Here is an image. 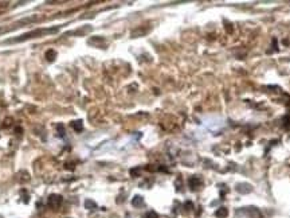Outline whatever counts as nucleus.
I'll return each mask as SVG.
<instances>
[{
    "instance_id": "423d86ee",
    "label": "nucleus",
    "mask_w": 290,
    "mask_h": 218,
    "mask_svg": "<svg viewBox=\"0 0 290 218\" xmlns=\"http://www.w3.org/2000/svg\"><path fill=\"white\" fill-rule=\"evenodd\" d=\"M132 205L134 206V207H141V206L144 205V198L141 195H136L132 199Z\"/></svg>"
},
{
    "instance_id": "ddd939ff",
    "label": "nucleus",
    "mask_w": 290,
    "mask_h": 218,
    "mask_svg": "<svg viewBox=\"0 0 290 218\" xmlns=\"http://www.w3.org/2000/svg\"><path fill=\"white\" fill-rule=\"evenodd\" d=\"M138 171H140L138 168H133V170H130V175H132V176H137V175H138Z\"/></svg>"
},
{
    "instance_id": "9b49d317",
    "label": "nucleus",
    "mask_w": 290,
    "mask_h": 218,
    "mask_svg": "<svg viewBox=\"0 0 290 218\" xmlns=\"http://www.w3.org/2000/svg\"><path fill=\"white\" fill-rule=\"evenodd\" d=\"M85 207H86L88 210H93V209H96L97 207V203L92 199H86L85 201Z\"/></svg>"
},
{
    "instance_id": "dca6fc26",
    "label": "nucleus",
    "mask_w": 290,
    "mask_h": 218,
    "mask_svg": "<svg viewBox=\"0 0 290 218\" xmlns=\"http://www.w3.org/2000/svg\"><path fill=\"white\" fill-rule=\"evenodd\" d=\"M58 131H59V132H61L62 135L65 133V128H63V127H62V125H58Z\"/></svg>"
},
{
    "instance_id": "1a4fd4ad",
    "label": "nucleus",
    "mask_w": 290,
    "mask_h": 218,
    "mask_svg": "<svg viewBox=\"0 0 290 218\" xmlns=\"http://www.w3.org/2000/svg\"><path fill=\"white\" fill-rule=\"evenodd\" d=\"M89 43L90 45H100V43H105V39L101 36H94L92 39H89Z\"/></svg>"
},
{
    "instance_id": "9d476101",
    "label": "nucleus",
    "mask_w": 290,
    "mask_h": 218,
    "mask_svg": "<svg viewBox=\"0 0 290 218\" xmlns=\"http://www.w3.org/2000/svg\"><path fill=\"white\" fill-rule=\"evenodd\" d=\"M146 32H148V30H146V28H137V30L132 31V36H133V38H137V36L144 35V34H146Z\"/></svg>"
},
{
    "instance_id": "f3484780",
    "label": "nucleus",
    "mask_w": 290,
    "mask_h": 218,
    "mask_svg": "<svg viewBox=\"0 0 290 218\" xmlns=\"http://www.w3.org/2000/svg\"><path fill=\"white\" fill-rule=\"evenodd\" d=\"M185 207H187L188 210H191L192 209V203H191V202H187V203H185Z\"/></svg>"
},
{
    "instance_id": "f257e3e1",
    "label": "nucleus",
    "mask_w": 290,
    "mask_h": 218,
    "mask_svg": "<svg viewBox=\"0 0 290 218\" xmlns=\"http://www.w3.org/2000/svg\"><path fill=\"white\" fill-rule=\"evenodd\" d=\"M57 31H58V27H55V28H38V30L30 31V32H27V34H23V35H20L19 38L7 40V42H9V43H12V42H23V40L32 39V38H36V36L46 35V34H53V32H57Z\"/></svg>"
},
{
    "instance_id": "2eb2a0df",
    "label": "nucleus",
    "mask_w": 290,
    "mask_h": 218,
    "mask_svg": "<svg viewBox=\"0 0 290 218\" xmlns=\"http://www.w3.org/2000/svg\"><path fill=\"white\" fill-rule=\"evenodd\" d=\"M146 218H158V217H157V214L154 213V211H150V213H148Z\"/></svg>"
},
{
    "instance_id": "f8f14e48",
    "label": "nucleus",
    "mask_w": 290,
    "mask_h": 218,
    "mask_svg": "<svg viewBox=\"0 0 290 218\" xmlns=\"http://www.w3.org/2000/svg\"><path fill=\"white\" fill-rule=\"evenodd\" d=\"M55 57H57V51L55 50H48L47 53H46V58H47L48 61H54Z\"/></svg>"
},
{
    "instance_id": "a211bd4d",
    "label": "nucleus",
    "mask_w": 290,
    "mask_h": 218,
    "mask_svg": "<svg viewBox=\"0 0 290 218\" xmlns=\"http://www.w3.org/2000/svg\"><path fill=\"white\" fill-rule=\"evenodd\" d=\"M226 30H229V32L233 31V27H231V24H229V26H226Z\"/></svg>"
},
{
    "instance_id": "6e6552de",
    "label": "nucleus",
    "mask_w": 290,
    "mask_h": 218,
    "mask_svg": "<svg viewBox=\"0 0 290 218\" xmlns=\"http://www.w3.org/2000/svg\"><path fill=\"white\" fill-rule=\"evenodd\" d=\"M71 127H73V129H74V131H77V132H81V131L84 129V123H82L81 120L73 121V123H71Z\"/></svg>"
},
{
    "instance_id": "4468645a",
    "label": "nucleus",
    "mask_w": 290,
    "mask_h": 218,
    "mask_svg": "<svg viewBox=\"0 0 290 218\" xmlns=\"http://www.w3.org/2000/svg\"><path fill=\"white\" fill-rule=\"evenodd\" d=\"M290 124V116H286L285 119H283V125L285 127H287V125Z\"/></svg>"
},
{
    "instance_id": "39448f33",
    "label": "nucleus",
    "mask_w": 290,
    "mask_h": 218,
    "mask_svg": "<svg viewBox=\"0 0 290 218\" xmlns=\"http://www.w3.org/2000/svg\"><path fill=\"white\" fill-rule=\"evenodd\" d=\"M200 186H202V180H200L199 176H192V178L189 179V187H191L192 190H196V188Z\"/></svg>"
},
{
    "instance_id": "6ab92c4d",
    "label": "nucleus",
    "mask_w": 290,
    "mask_h": 218,
    "mask_svg": "<svg viewBox=\"0 0 290 218\" xmlns=\"http://www.w3.org/2000/svg\"><path fill=\"white\" fill-rule=\"evenodd\" d=\"M0 218H3V217H1V215H0Z\"/></svg>"
},
{
    "instance_id": "7ed1b4c3",
    "label": "nucleus",
    "mask_w": 290,
    "mask_h": 218,
    "mask_svg": "<svg viewBox=\"0 0 290 218\" xmlns=\"http://www.w3.org/2000/svg\"><path fill=\"white\" fill-rule=\"evenodd\" d=\"M251 190H253V187H251V184H249V183H239L237 186V191L241 193V194H247V193H250Z\"/></svg>"
},
{
    "instance_id": "f03ea898",
    "label": "nucleus",
    "mask_w": 290,
    "mask_h": 218,
    "mask_svg": "<svg viewBox=\"0 0 290 218\" xmlns=\"http://www.w3.org/2000/svg\"><path fill=\"white\" fill-rule=\"evenodd\" d=\"M61 203H62V197L59 195V194H51V195L48 197V206H50L51 209H54V210L59 209Z\"/></svg>"
},
{
    "instance_id": "0eeeda50",
    "label": "nucleus",
    "mask_w": 290,
    "mask_h": 218,
    "mask_svg": "<svg viewBox=\"0 0 290 218\" xmlns=\"http://www.w3.org/2000/svg\"><path fill=\"white\" fill-rule=\"evenodd\" d=\"M215 215L218 218H226L229 215V210L226 209V207H220V209H218L215 211Z\"/></svg>"
},
{
    "instance_id": "20e7f679",
    "label": "nucleus",
    "mask_w": 290,
    "mask_h": 218,
    "mask_svg": "<svg viewBox=\"0 0 290 218\" xmlns=\"http://www.w3.org/2000/svg\"><path fill=\"white\" fill-rule=\"evenodd\" d=\"M246 209V214L249 217H253V218H261V211L257 207L254 206H250V207H245Z\"/></svg>"
}]
</instances>
